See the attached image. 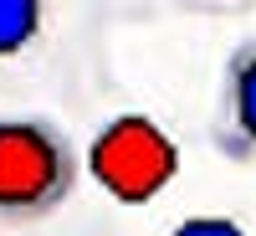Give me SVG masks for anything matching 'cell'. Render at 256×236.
Masks as SVG:
<instances>
[{
    "label": "cell",
    "mask_w": 256,
    "mask_h": 236,
    "mask_svg": "<svg viewBox=\"0 0 256 236\" xmlns=\"http://www.w3.org/2000/svg\"><path fill=\"white\" fill-rule=\"evenodd\" d=\"M200 6H241V0H200Z\"/></svg>",
    "instance_id": "6"
},
{
    "label": "cell",
    "mask_w": 256,
    "mask_h": 236,
    "mask_svg": "<svg viewBox=\"0 0 256 236\" xmlns=\"http://www.w3.org/2000/svg\"><path fill=\"white\" fill-rule=\"evenodd\" d=\"M82 154L41 113H0V221L26 226L77 195Z\"/></svg>",
    "instance_id": "1"
},
{
    "label": "cell",
    "mask_w": 256,
    "mask_h": 236,
    "mask_svg": "<svg viewBox=\"0 0 256 236\" xmlns=\"http://www.w3.org/2000/svg\"><path fill=\"white\" fill-rule=\"evenodd\" d=\"M41 21H46V0H0V62L36 47Z\"/></svg>",
    "instance_id": "4"
},
{
    "label": "cell",
    "mask_w": 256,
    "mask_h": 236,
    "mask_svg": "<svg viewBox=\"0 0 256 236\" xmlns=\"http://www.w3.org/2000/svg\"><path fill=\"white\" fill-rule=\"evenodd\" d=\"M169 236H251V231L230 216H184L180 226H169Z\"/></svg>",
    "instance_id": "5"
},
{
    "label": "cell",
    "mask_w": 256,
    "mask_h": 236,
    "mask_svg": "<svg viewBox=\"0 0 256 236\" xmlns=\"http://www.w3.org/2000/svg\"><path fill=\"white\" fill-rule=\"evenodd\" d=\"M220 149L230 159L256 154V47H241L226 62L220 88Z\"/></svg>",
    "instance_id": "3"
},
{
    "label": "cell",
    "mask_w": 256,
    "mask_h": 236,
    "mask_svg": "<svg viewBox=\"0 0 256 236\" xmlns=\"http://www.w3.org/2000/svg\"><path fill=\"white\" fill-rule=\"evenodd\" d=\"M88 175L98 180V190L118 205H148L159 200L169 185L180 180V144L164 134L159 118L148 113H113L108 123L92 134L88 154Z\"/></svg>",
    "instance_id": "2"
}]
</instances>
